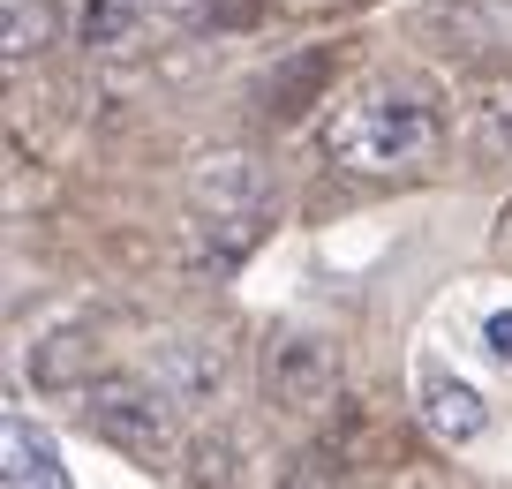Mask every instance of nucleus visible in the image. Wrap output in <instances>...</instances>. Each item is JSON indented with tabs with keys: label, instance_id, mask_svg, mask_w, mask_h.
Instances as JSON below:
<instances>
[{
	"label": "nucleus",
	"instance_id": "1",
	"mask_svg": "<svg viewBox=\"0 0 512 489\" xmlns=\"http://www.w3.org/2000/svg\"><path fill=\"white\" fill-rule=\"evenodd\" d=\"M437 151H445L437 98L415 76H392V68L347 83L332 98V113H324V158L347 166V174H362V181H407Z\"/></svg>",
	"mask_w": 512,
	"mask_h": 489
},
{
	"label": "nucleus",
	"instance_id": "2",
	"mask_svg": "<svg viewBox=\"0 0 512 489\" xmlns=\"http://www.w3.org/2000/svg\"><path fill=\"white\" fill-rule=\"evenodd\" d=\"M279 219V181L256 151H211L189 174V264L234 271L264 249Z\"/></svg>",
	"mask_w": 512,
	"mask_h": 489
},
{
	"label": "nucleus",
	"instance_id": "3",
	"mask_svg": "<svg viewBox=\"0 0 512 489\" xmlns=\"http://www.w3.org/2000/svg\"><path fill=\"white\" fill-rule=\"evenodd\" d=\"M174 407H181V399L166 392L159 377H128V369H113V377H83V422H91L113 452L144 459V467L181 444Z\"/></svg>",
	"mask_w": 512,
	"mask_h": 489
},
{
	"label": "nucleus",
	"instance_id": "4",
	"mask_svg": "<svg viewBox=\"0 0 512 489\" xmlns=\"http://www.w3.org/2000/svg\"><path fill=\"white\" fill-rule=\"evenodd\" d=\"M264 399L279 414H332L339 399V332L324 324H279L264 339Z\"/></svg>",
	"mask_w": 512,
	"mask_h": 489
},
{
	"label": "nucleus",
	"instance_id": "5",
	"mask_svg": "<svg viewBox=\"0 0 512 489\" xmlns=\"http://www.w3.org/2000/svg\"><path fill=\"white\" fill-rule=\"evenodd\" d=\"M204 0H76V38L83 53H136L151 31L189 23Z\"/></svg>",
	"mask_w": 512,
	"mask_h": 489
},
{
	"label": "nucleus",
	"instance_id": "6",
	"mask_svg": "<svg viewBox=\"0 0 512 489\" xmlns=\"http://www.w3.org/2000/svg\"><path fill=\"white\" fill-rule=\"evenodd\" d=\"M151 377L181 407H211L226 392V347L211 332H166V339H151Z\"/></svg>",
	"mask_w": 512,
	"mask_h": 489
},
{
	"label": "nucleus",
	"instance_id": "7",
	"mask_svg": "<svg viewBox=\"0 0 512 489\" xmlns=\"http://www.w3.org/2000/svg\"><path fill=\"white\" fill-rule=\"evenodd\" d=\"M422 422H430L437 444L467 452V444L490 429V407H482V392H475L467 377H452V369H430V377H422Z\"/></svg>",
	"mask_w": 512,
	"mask_h": 489
},
{
	"label": "nucleus",
	"instance_id": "8",
	"mask_svg": "<svg viewBox=\"0 0 512 489\" xmlns=\"http://www.w3.org/2000/svg\"><path fill=\"white\" fill-rule=\"evenodd\" d=\"M0 482H8V489H31V482H38V489H61V482H68L53 437H46L23 407L0 414Z\"/></svg>",
	"mask_w": 512,
	"mask_h": 489
},
{
	"label": "nucleus",
	"instance_id": "9",
	"mask_svg": "<svg viewBox=\"0 0 512 489\" xmlns=\"http://www.w3.org/2000/svg\"><path fill=\"white\" fill-rule=\"evenodd\" d=\"M324 83H332V53L302 46L294 61H279L272 76H264V113H272V121H294V113H309L324 98Z\"/></svg>",
	"mask_w": 512,
	"mask_h": 489
},
{
	"label": "nucleus",
	"instance_id": "10",
	"mask_svg": "<svg viewBox=\"0 0 512 489\" xmlns=\"http://www.w3.org/2000/svg\"><path fill=\"white\" fill-rule=\"evenodd\" d=\"M430 31L460 38V53H512V0H452L430 16Z\"/></svg>",
	"mask_w": 512,
	"mask_h": 489
},
{
	"label": "nucleus",
	"instance_id": "11",
	"mask_svg": "<svg viewBox=\"0 0 512 489\" xmlns=\"http://www.w3.org/2000/svg\"><path fill=\"white\" fill-rule=\"evenodd\" d=\"M0 23H8V61H31V53H46V38H53L46 0H0Z\"/></svg>",
	"mask_w": 512,
	"mask_h": 489
},
{
	"label": "nucleus",
	"instance_id": "12",
	"mask_svg": "<svg viewBox=\"0 0 512 489\" xmlns=\"http://www.w3.org/2000/svg\"><path fill=\"white\" fill-rule=\"evenodd\" d=\"M482 339H490L497 362H512V309H490V316H482Z\"/></svg>",
	"mask_w": 512,
	"mask_h": 489
}]
</instances>
